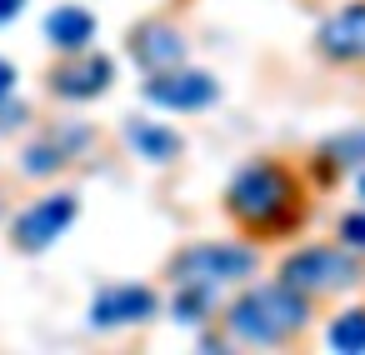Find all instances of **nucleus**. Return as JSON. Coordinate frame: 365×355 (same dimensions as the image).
<instances>
[{
	"mask_svg": "<svg viewBox=\"0 0 365 355\" xmlns=\"http://www.w3.org/2000/svg\"><path fill=\"white\" fill-rule=\"evenodd\" d=\"M225 215L250 240H290L310 220L305 180L285 160H250L225 185Z\"/></svg>",
	"mask_w": 365,
	"mask_h": 355,
	"instance_id": "1",
	"label": "nucleus"
},
{
	"mask_svg": "<svg viewBox=\"0 0 365 355\" xmlns=\"http://www.w3.org/2000/svg\"><path fill=\"white\" fill-rule=\"evenodd\" d=\"M310 325V295L290 290L285 280L275 285H250L245 295L230 300L225 310V330L245 345H285L290 335H300Z\"/></svg>",
	"mask_w": 365,
	"mask_h": 355,
	"instance_id": "2",
	"label": "nucleus"
},
{
	"mask_svg": "<svg viewBox=\"0 0 365 355\" xmlns=\"http://www.w3.org/2000/svg\"><path fill=\"white\" fill-rule=\"evenodd\" d=\"M280 280L300 295H335V290H355L365 280V265L345 245H300L280 260Z\"/></svg>",
	"mask_w": 365,
	"mask_h": 355,
	"instance_id": "3",
	"label": "nucleus"
},
{
	"mask_svg": "<svg viewBox=\"0 0 365 355\" xmlns=\"http://www.w3.org/2000/svg\"><path fill=\"white\" fill-rule=\"evenodd\" d=\"M255 275V250L250 245H230V240H195L185 250L170 255V280L175 285H205V290H220V285H235Z\"/></svg>",
	"mask_w": 365,
	"mask_h": 355,
	"instance_id": "4",
	"label": "nucleus"
},
{
	"mask_svg": "<svg viewBox=\"0 0 365 355\" xmlns=\"http://www.w3.org/2000/svg\"><path fill=\"white\" fill-rule=\"evenodd\" d=\"M76 215H81L76 190L41 195L31 210H21V215H16V225H11V245H16L21 255H41V250H51V245L76 225Z\"/></svg>",
	"mask_w": 365,
	"mask_h": 355,
	"instance_id": "5",
	"label": "nucleus"
},
{
	"mask_svg": "<svg viewBox=\"0 0 365 355\" xmlns=\"http://www.w3.org/2000/svg\"><path fill=\"white\" fill-rule=\"evenodd\" d=\"M145 101H150V106H165V110H205V106L220 101V86H215L205 71L170 66V71H150Z\"/></svg>",
	"mask_w": 365,
	"mask_h": 355,
	"instance_id": "6",
	"label": "nucleus"
},
{
	"mask_svg": "<svg viewBox=\"0 0 365 355\" xmlns=\"http://www.w3.org/2000/svg\"><path fill=\"white\" fill-rule=\"evenodd\" d=\"M315 51H320L330 66H365V0L340 6L335 16L320 21Z\"/></svg>",
	"mask_w": 365,
	"mask_h": 355,
	"instance_id": "7",
	"label": "nucleus"
},
{
	"mask_svg": "<svg viewBox=\"0 0 365 355\" xmlns=\"http://www.w3.org/2000/svg\"><path fill=\"white\" fill-rule=\"evenodd\" d=\"M110 86H115V61L110 56L71 51V61H61L51 71V96H61V101H96Z\"/></svg>",
	"mask_w": 365,
	"mask_h": 355,
	"instance_id": "8",
	"label": "nucleus"
},
{
	"mask_svg": "<svg viewBox=\"0 0 365 355\" xmlns=\"http://www.w3.org/2000/svg\"><path fill=\"white\" fill-rule=\"evenodd\" d=\"M160 310L150 285H106L91 300V325L96 330H120V325H145Z\"/></svg>",
	"mask_w": 365,
	"mask_h": 355,
	"instance_id": "9",
	"label": "nucleus"
},
{
	"mask_svg": "<svg viewBox=\"0 0 365 355\" xmlns=\"http://www.w3.org/2000/svg\"><path fill=\"white\" fill-rule=\"evenodd\" d=\"M125 51H130V61H135L140 71H170V66H185V36H180L175 26H165V21L135 26L130 41H125Z\"/></svg>",
	"mask_w": 365,
	"mask_h": 355,
	"instance_id": "10",
	"label": "nucleus"
},
{
	"mask_svg": "<svg viewBox=\"0 0 365 355\" xmlns=\"http://www.w3.org/2000/svg\"><path fill=\"white\" fill-rule=\"evenodd\" d=\"M91 36H96V16L86 11V6H56L51 16H46V41L56 46V51H86L91 46Z\"/></svg>",
	"mask_w": 365,
	"mask_h": 355,
	"instance_id": "11",
	"label": "nucleus"
},
{
	"mask_svg": "<svg viewBox=\"0 0 365 355\" xmlns=\"http://www.w3.org/2000/svg\"><path fill=\"white\" fill-rule=\"evenodd\" d=\"M125 140H130L135 155H145L150 165H170V160L185 150V140H180L175 130L155 125V120H130V125H125Z\"/></svg>",
	"mask_w": 365,
	"mask_h": 355,
	"instance_id": "12",
	"label": "nucleus"
},
{
	"mask_svg": "<svg viewBox=\"0 0 365 355\" xmlns=\"http://www.w3.org/2000/svg\"><path fill=\"white\" fill-rule=\"evenodd\" d=\"M315 155H320V165H325V170H340V165H365V125H350V130L330 135Z\"/></svg>",
	"mask_w": 365,
	"mask_h": 355,
	"instance_id": "13",
	"label": "nucleus"
},
{
	"mask_svg": "<svg viewBox=\"0 0 365 355\" xmlns=\"http://www.w3.org/2000/svg\"><path fill=\"white\" fill-rule=\"evenodd\" d=\"M325 340H330L340 355H365V310H360V305H355V310H340V315L330 320Z\"/></svg>",
	"mask_w": 365,
	"mask_h": 355,
	"instance_id": "14",
	"label": "nucleus"
},
{
	"mask_svg": "<svg viewBox=\"0 0 365 355\" xmlns=\"http://www.w3.org/2000/svg\"><path fill=\"white\" fill-rule=\"evenodd\" d=\"M210 300H215V290H205V285H175V320H185V325H200L205 315H210Z\"/></svg>",
	"mask_w": 365,
	"mask_h": 355,
	"instance_id": "15",
	"label": "nucleus"
},
{
	"mask_svg": "<svg viewBox=\"0 0 365 355\" xmlns=\"http://www.w3.org/2000/svg\"><path fill=\"white\" fill-rule=\"evenodd\" d=\"M66 160H71V155H66V145H46V140H41V145H31V150H26V160H21V165H26V175H51V170H61Z\"/></svg>",
	"mask_w": 365,
	"mask_h": 355,
	"instance_id": "16",
	"label": "nucleus"
},
{
	"mask_svg": "<svg viewBox=\"0 0 365 355\" xmlns=\"http://www.w3.org/2000/svg\"><path fill=\"white\" fill-rule=\"evenodd\" d=\"M335 235H340V245H345V250H365V210H350V215H340Z\"/></svg>",
	"mask_w": 365,
	"mask_h": 355,
	"instance_id": "17",
	"label": "nucleus"
},
{
	"mask_svg": "<svg viewBox=\"0 0 365 355\" xmlns=\"http://www.w3.org/2000/svg\"><path fill=\"white\" fill-rule=\"evenodd\" d=\"M26 120V106H11V101H0V130H16Z\"/></svg>",
	"mask_w": 365,
	"mask_h": 355,
	"instance_id": "18",
	"label": "nucleus"
},
{
	"mask_svg": "<svg viewBox=\"0 0 365 355\" xmlns=\"http://www.w3.org/2000/svg\"><path fill=\"white\" fill-rule=\"evenodd\" d=\"M11 91H16V66H11V61H0V101H6Z\"/></svg>",
	"mask_w": 365,
	"mask_h": 355,
	"instance_id": "19",
	"label": "nucleus"
},
{
	"mask_svg": "<svg viewBox=\"0 0 365 355\" xmlns=\"http://www.w3.org/2000/svg\"><path fill=\"white\" fill-rule=\"evenodd\" d=\"M26 11V0H0V26H6V21H16Z\"/></svg>",
	"mask_w": 365,
	"mask_h": 355,
	"instance_id": "20",
	"label": "nucleus"
},
{
	"mask_svg": "<svg viewBox=\"0 0 365 355\" xmlns=\"http://www.w3.org/2000/svg\"><path fill=\"white\" fill-rule=\"evenodd\" d=\"M360 200H365V175H360Z\"/></svg>",
	"mask_w": 365,
	"mask_h": 355,
	"instance_id": "21",
	"label": "nucleus"
},
{
	"mask_svg": "<svg viewBox=\"0 0 365 355\" xmlns=\"http://www.w3.org/2000/svg\"><path fill=\"white\" fill-rule=\"evenodd\" d=\"M0 215H6V195H0Z\"/></svg>",
	"mask_w": 365,
	"mask_h": 355,
	"instance_id": "22",
	"label": "nucleus"
}]
</instances>
